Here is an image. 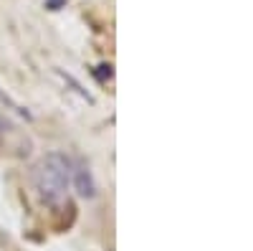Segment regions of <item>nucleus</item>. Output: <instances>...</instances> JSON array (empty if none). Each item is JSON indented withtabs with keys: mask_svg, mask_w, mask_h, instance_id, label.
Segmentation results:
<instances>
[{
	"mask_svg": "<svg viewBox=\"0 0 253 251\" xmlns=\"http://www.w3.org/2000/svg\"><path fill=\"white\" fill-rule=\"evenodd\" d=\"M71 180V160L63 152H48L33 167V185L46 205H58L66 198Z\"/></svg>",
	"mask_w": 253,
	"mask_h": 251,
	"instance_id": "1",
	"label": "nucleus"
},
{
	"mask_svg": "<svg viewBox=\"0 0 253 251\" xmlns=\"http://www.w3.org/2000/svg\"><path fill=\"white\" fill-rule=\"evenodd\" d=\"M74 185H76V193L81 198H94L96 196V185H94V178L86 167H79L76 175H74Z\"/></svg>",
	"mask_w": 253,
	"mask_h": 251,
	"instance_id": "2",
	"label": "nucleus"
},
{
	"mask_svg": "<svg viewBox=\"0 0 253 251\" xmlns=\"http://www.w3.org/2000/svg\"><path fill=\"white\" fill-rule=\"evenodd\" d=\"M63 5H66V0H46V8L51 10H61Z\"/></svg>",
	"mask_w": 253,
	"mask_h": 251,
	"instance_id": "3",
	"label": "nucleus"
}]
</instances>
